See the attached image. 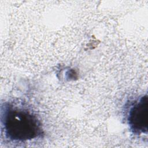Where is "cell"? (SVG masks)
<instances>
[{
  "instance_id": "cell-1",
  "label": "cell",
  "mask_w": 148,
  "mask_h": 148,
  "mask_svg": "<svg viewBox=\"0 0 148 148\" xmlns=\"http://www.w3.org/2000/svg\"><path fill=\"white\" fill-rule=\"evenodd\" d=\"M2 123L6 136L12 140H30L43 133L41 123L36 116L27 110L10 105L5 108Z\"/></svg>"
},
{
  "instance_id": "cell-2",
  "label": "cell",
  "mask_w": 148,
  "mask_h": 148,
  "mask_svg": "<svg viewBox=\"0 0 148 148\" xmlns=\"http://www.w3.org/2000/svg\"><path fill=\"white\" fill-rule=\"evenodd\" d=\"M130 128L136 134L147 133L148 127V97H142L131 108L128 117Z\"/></svg>"
}]
</instances>
